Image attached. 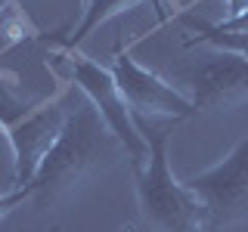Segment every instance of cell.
<instances>
[{"instance_id":"6da1fadb","label":"cell","mask_w":248,"mask_h":232,"mask_svg":"<svg viewBox=\"0 0 248 232\" xmlns=\"http://www.w3.org/2000/svg\"><path fill=\"white\" fill-rule=\"evenodd\" d=\"M121 158H127L121 139L112 133L90 99H81L75 108H68V121L56 145L46 152L41 170L28 183L34 192L31 198H56L59 192L93 180Z\"/></svg>"},{"instance_id":"7a4b0ae2","label":"cell","mask_w":248,"mask_h":232,"mask_svg":"<svg viewBox=\"0 0 248 232\" xmlns=\"http://www.w3.org/2000/svg\"><path fill=\"white\" fill-rule=\"evenodd\" d=\"M170 124L161 130H146L149 139V161L134 170L137 180V211L149 232H208L205 211L199 198L170 174L168 143Z\"/></svg>"},{"instance_id":"3957f363","label":"cell","mask_w":248,"mask_h":232,"mask_svg":"<svg viewBox=\"0 0 248 232\" xmlns=\"http://www.w3.org/2000/svg\"><path fill=\"white\" fill-rule=\"evenodd\" d=\"M46 65L56 68V74L62 81L78 84V90L93 102V108H96V112L103 115V121L112 127V133L121 139L124 152H127V158H130V167L137 170L149 161V139L140 133V127H137L134 115H130L127 102H124L121 87H118V81H115L112 68L93 62L90 56H84L81 50H65V46H59V53H53V56L46 59Z\"/></svg>"},{"instance_id":"277c9868","label":"cell","mask_w":248,"mask_h":232,"mask_svg":"<svg viewBox=\"0 0 248 232\" xmlns=\"http://www.w3.org/2000/svg\"><path fill=\"white\" fill-rule=\"evenodd\" d=\"M183 186L199 198L208 229L248 220V136L214 167L186 176Z\"/></svg>"},{"instance_id":"5b68a950","label":"cell","mask_w":248,"mask_h":232,"mask_svg":"<svg viewBox=\"0 0 248 232\" xmlns=\"http://www.w3.org/2000/svg\"><path fill=\"white\" fill-rule=\"evenodd\" d=\"M112 74L121 87V96L127 102L134 121L146 118H168V121H183V118H196V105L189 96H183L180 90H174L165 77H158L155 72L143 68L140 62L130 56L127 50H118L112 59Z\"/></svg>"},{"instance_id":"8992f818","label":"cell","mask_w":248,"mask_h":232,"mask_svg":"<svg viewBox=\"0 0 248 232\" xmlns=\"http://www.w3.org/2000/svg\"><path fill=\"white\" fill-rule=\"evenodd\" d=\"M65 121H68L65 96H56V99L37 102L25 118H19L13 127H6V139L13 145V161H16V170H13L16 189H22V186H28L34 180L46 152L56 145Z\"/></svg>"},{"instance_id":"52a82bcc","label":"cell","mask_w":248,"mask_h":232,"mask_svg":"<svg viewBox=\"0 0 248 232\" xmlns=\"http://www.w3.org/2000/svg\"><path fill=\"white\" fill-rule=\"evenodd\" d=\"M248 102V56L217 53L192 72V105L196 112H220Z\"/></svg>"},{"instance_id":"ba28073f","label":"cell","mask_w":248,"mask_h":232,"mask_svg":"<svg viewBox=\"0 0 248 232\" xmlns=\"http://www.w3.org/2000/svg\"><path fill=\"white\" fill-rule=\"evenodd\" d=\"M137 3H143V0H87V6H84V15H81V22H78V28H75L59 46H65V50H78V44H81L84 37L90 34V31H96L103 22L115 19L118 13L130 10V6H137Z\"/></svg>"},{"instance_id":"9c48e42d","label":"cell","mask_w":248,"mask_h":232,"mask_svg":"<svg viewBox=\"0 0 248 232\" xmlns=\"http://www.w3.org/2000/svg\"><path fill=\"white\" fill-rule=\"evenodd\" d=\"M31 195H34V192H31V186H22V189L3 192V195H0V220H3V217L10 214V211H16L19 204H25Z\"/></svg>"},{"instance_id":"30bf717a","label":"cell","mask_w":248,"mask_h":232,"mask_svg":"<svg viewBox=\"0 0 248 232\" xmlns=\"http://www.w3.org/2000/svg\"><path fill=\"white\" fill-rule=\"evenodd\" d=\"M217 28L230 31V34H248V6H245L242 13H236V15H227Z\"/></svg>"},{"instance_id":"8fae6325","label":"cell","mask_w":248,"mask_h":232,"mask_svg":"<svg viewBox=\"0 0 248 232\" xmlns=\"http://www.w3.org/2000/svg\"><path fill=\"white\" fill-rule=\"evenodd\" d=\"M227 6H230V15H236V13H242L248 6V0H227Z\"/></svg>"}]
</instances>
